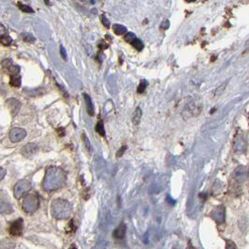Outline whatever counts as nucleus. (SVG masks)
<instances>
[{
    "instance_id": "obj_1",
    "label": "nucleus",
    "mask_w": 249,
    "mask_h": 249,
    "mask_svg": "<svg viewBox=\"0 0 249 249\" xmlns=\"http://www.w3.org/2000/svg\"><path fill=\"white\" fill-rule=\"evenodd\" d=\"M67 182L66 172L58 167H49L45 171L43 188L50 192L56 191L65 185Z\"/></svg>"
},
{
    "instance_id": "obj_2",
    "label": "nucleus",
    "mask_w": 249,
    "mask_h": 249,
    "mask_svg": "<svg viewBox=\"0 0 249 249\" xmlns=\"http://www.w3.org/2000/svg\"><path fill=\"white\" fill-rule=\"evenodd\" d=\"M52 216L56 219H68L72 212V207L67 200L56 198L51 204Z\"/></svg>"
},
{
    "instance_id": "obj_3",
    "label": "nucleus",
    "mask_w": 249,
    "mask_h": 249,
    "mask_svg": "<svg viewBox=\"0 0 249 249\" xmlns=\"http://www.w3.org/2000/svg\"><path fill=\"white\" fill-rule=\"evenodd\" d=\"M21 205L24 212L26 214H33L39 207V200L35 194H26L23 197Z\"/></svg>"
},
{
    "instance_id": "obj_4",
    "label": "nucleus",
    "mask_w": 249,
    "mask_h": 249,
    "mask_svg": "<svg viewBox=\"0 0 249 249\" xmlns=\"http://www.w3.org/2000/svg\"><path fill=\"white\" fill-rule=\"evenodd\" d=\"M31 189V184L27 180H20L14 186L13 194L16 198H21L24 195L28 193V191Z\"/></svg>"
},
{
    "instance_id": "obj_5",
    "label": "nucleus",
    "mask_w": 249,
    "mask_h": 249,
    "mask_svg": "<svg viewBox=\"0 0 249 249\" xmlns=\"http://www.w3.org/2000/svg\"><path fill=\"white\" fill-rule=\"evenodd\" d=\"M26 135H27V133L24 128L14 127L10 131L9 138L12 142H20L26 137Z\"/></svg>"
},
{
    "instance_id": "obj_6",
    "label": "nucleus",
    "mask_w": 249,
    "mask_h": 249,
    "mask_svg": "<svg viewBox=\"0 0 249 249\" xmlns=\"http://www.w3.org/2000/svg\"><path fill=\"white\" fill-rule=\"evenodd\" d=\"M23 230H24V219L22 218H18L17 220L12 222L9 229L10 233L13 236H20L23 233Z\"/></svg>"
},
{
    "instance_id": "obj_7",
    "label": "nucleus",
    "mask_w": 249,
    "mask_h": 249,
    "mask_svg": "<svg viewBox=\"0 0 249 249\" xmlns=\"http://www.w3.org/2000/svg\"><path fill=\"white\" fill-rule=\"evenodd\" d=\"M6 104H7V106H8V108H9V110H10V112H11L12 116L17 115V113L20 111V108L22 106L21 102L16 98H9L7 100V102H6Z\"/></svg>"
},
{
    "instance_id": "obj_8",
    "label": "nucleus",
    "mask_w": 249,
    "mask_h": 249,
    "mask_svg": "<svg viewBox=\"0 0 249 249\" xmlns=\"http://www.w3.org/2000/svg\"><path fill=\"white\" fill-rule=\"evenodd\" d=\"M38 150V147L35 143H27L22 148V155L25 158H30Z\"/></svg>"
},
{
    "instance_id": "obj_9",
    "label": "nucleus",
    "mask_w": 249,
    "mask_h": 249,
    "mask_svg": "<svg viewBox=\"0 0 249 249\" xmlns=\"http://www.w3.org/2000/svg\"><path fill=\"white\" fill-rule=\"evenodd\" d=\"M212 216L217 223H223L225 220V208L223 206H217L212 212Z\"/></svg>"
},
{
    "instance_id": "obj_10",
    "label": "nucleus",
    "mask_w": 249,
    "mask_h": 249,
    "mask_svg": "<svg viewBox=\"0 0 249 249\" xmlns=\"http://www.w3.org/2000/svg\"><path fill=\"white\" fill-rule=\"evenodd\" d=\"M246 147H247V144H246L245 140L242 136H237L233 143L234 150L237 152H244L246 150Z\"/></svg>"
},
{
    "instance_id": "obj_11",
    "label": "nucleus",
    "mask_w": 249,
    "mask_h": 249,
    "mask_svg": "<svg viewBox=\"0 0 249 249\" xmlns=\"http://www.w3.org/2000/svg\"><path fill=\"white\" fill-rule=\"evenodd\" d=\"M83 98H84V101H85V104H86V110H87V113L90 116H93L94 113H95V108H94V104H93V101L91 99V96L84 93L83 94Z\"/></svg>"
},
{
    "instance_id": "obj_12",
    "label": "nucleus",
    "mask_w": 249,
    "mask_h": 249,
    "mask_svg": "<svg viewBox=\"0 0 249 249\" xmlns=\"http://www.w3.org/2000/svg\"><path fill=\"white\" fill-rule=\"evenodd\" d=\"M126 233H127V226L123 223V224H120L113 231V236L116 238V239H124L125 236H126Z\"/></svg>"
},
{
    "instance_id": "obj_13",
    "label": "nucleus",
    "mask_w": 249,
    "mask_h": 249,
    "mask_svg": "<svg viewBox=\"0 0 249 249\" xmlns=\"http://www.w3.org/2000/svg\"><path fill=\"white\" fill-rule=\"evenodd\" d=\"M246 176H247V171L244 167H238V169L234 172V178L239 182L243 181L246 178Z\"/></svg>"
},
{
    "instance_id": "obj_14",
    "label": "nucleus",
    "mask_w": 249,
    "mask_h": 249,
    "mask_svg": "<svg viewBox=\"0 0 249 249\" xmlns=\"http://www.w3.org/2000/svg\"><path fill=\"white\" fill-rule=\"evenodd\" d=\"M113 32L117 35V36H121V35H124L125 33L127 32V29L126 26L122 25V24H113Z\"/></svg>"
},
{
    "instance_id": "obj_15",
    "label": "nucleus",
    "mask_w": 249,
    "mask_h": 249,
    "mask_svg": "<svg viewBox=\"0 0 249 249\" xmlns=\"http://www.w3.org/2000/svg\"><path fill=\"white\" fill-rule=\"evenodd\" d=\"M141 116H142V111L140 107H138L133 114V117H132V123L134 125H139L140 122V119H141Z\"/></svg>"
},
{
    "instance_id": "obj_16",
    "label": "nucleus",
    "mask_w": 249,
    "mask_h": 249,
    "mask_svg": "<svg viewBox=\"0 0 249 249\" xmlns=\"http://www.w3.org/2000/svg\"><path fill=\"white\" fill-rule=\"evenodd\" d=\"M22 83V79L21 76L19 74H15V75H11V81H10V84L13 87H20Z\"/></svg>"
},
{
    "instance_id": "obj_17",
    "label": "nucleus",
    "mask_w": 249,
    "mask_h": 249,
    "mask_svg": "<svg viewBox=\"0 0 249 249\" xmlns=\"http://www.w3.org/2000/svg\"><path fill=\"white\" fill-rule=\"evenodd\" d=\"M96 131L100 135L101 137H105L106 136V132H105V128H104V124L103 121H98L96 126Z\"/></svg>"
},
{
    "instance_id": "obj_18",
    "label": "nucleus",
    "mask_w": 249,
    "mask_h": 249,
    "mask_svg": "<svg viewBox=\"0 0 249 249\" xmlns=\"http://www.w3.org/2000/svg\"><path fill=\"white\" fill-rule=\"evenodd\" d=\"M82 142H83L85 148L87 149V151L91 154L92 153V145H91V142H90V140H89V139H88V137L86 136L85 133H82Z\"/></svg>"
},
{
    "instance_id": "obj_19",
    "label": "nucleus",
    "mask_w": 249,
    "mask_h": 249,
    "mask_svg": "<svg viewBox=\"0 0 249 249\" xmlns=\"http://www.w3.org/2000/svg\"><path fill=\"white\" fill-rule=\"evenodd\" d=\"M132 45H133V47L137 50V51H139V52L142 51L143 48H144V44H143V42H142L140 39H139V38H136V39L132 42Z\"/></svg>"
},
{
    "instance_id": "obj_20",
    "label": "nucleus",
    "mask_w": 249,
    "mask_h": 249,
    "mask_svg": "<svg viewBox=\"0 0 249 249\" xmlns=\"http://www.w3.org/2000/svg\"><path fill=\"white\" fill-rule=\"evenodd\" d=\"M0 41H1L2 45L4 46H10L12 42V38L9 36V35H2L1 38H0Z\"/></svg>"
},
{
    "instance_id": "obj_21",
    "label": "nucleus",
    "mask_w": 249,
    "mask_h": 249,
    "mask_svg": "<svg viewBox=\"0 0 249 249\" xmlns=\"http://www.w3.org/2000/svg\"><path fill=\"white\" fill-rule=\"evenodd\" d=\"M17 5H18L20 11H22L23 12H26V13H33L34 12L33 9L30 6H27V5L22 4V3H18Z\"/></svg>"
},
{
    "instance_id": "obj_22",
    "label": "nucleus",
    "mask_w": 249,
    "mask_h": 249,
    "mask_svg": "<svg viewBox=\"0 0 249 249\" xmlns=\"http://www.w3.org/2000/svg\"><path fill=\"white\" fill-rule=\"evenodd\" d=\"M22 38L25 41V42H28V43H33L35 42V38L31 35V34H28V33H23L21 35Z\"/></svg>"
},
{
    "instance_id": "obj_23",
    "label": "nucleus",
    "mask_w": 249,
    "mask_h": 249,
    "mask_svg": "<svg viewBox=\"0 0 249 249\" xmlns=\"http://www.w3.org/2000/svg\"><path fill=\"white\" fill-rule=\"evenodd\" d=\"M136 38H137L136 35H135L134 33H132V32H127V33L125 35V40H126L127 43H131V44H132V42H133Z\"/></svg>"
},
{
    "instance_id": "obj_24",
    "label": "nucleus",
    "mask_w": 249,
    "mask_h": 249,
    "mask_svg": "<svg viewBox=\"0 0 249 249\" xmlns=\"http://www.w3.org/2000/svg\"><path fill=\"white\" fill-rule=\"evenodd\" d=\"M147 85H148V82H147V81H145V80H142V81L140 82L139 86H138L137 92H138L139 94H142V93L145 91V89H146Z\"/></svg>"
},
{
    "instance_id": "obj_25",
    "label": "nucleus",
    "mask_w": 249,
    "mask_h": 249,
    "mask_svg": "<svg viewBox=\"0 0 249 249\" xmlns=\"http://www.w3.org/2000/svg\"><path fill=\"white\" fill-rule=\"evenodd\" d=\"M101 22H102V24H103L106 28H110V26H111V23H110V21L107 19V17H106L104 14L101 15Z\"/></svg>"
},
{
    "instance_id": "obj_26",
    "label": "nucleus",
    "mask_w": 249,
    "mask_h": 249,
    "mask_svg": "<svg viewBox=\"0 0 249 249\" xmlns=\"http://www.w3.org/2000/svg\"><path fill=\"white\" fill-rule=\"evenodd\" d=\"M169 27H170V21L169 20H165L161 23V25H160L161 30H167Z\"/></svg>"
},
{
    "instance_id": "obj_27",
    "label": "nucleus",
    "mask_w": 249,
    "mask_h": 249,
    "mask_svg": "<svg viewBox=\"0 0 249 249\" xmlns=\"http://www.w3.org/2000/svg\"><path fill=\"white\" fill-rule=\"evenodd\" d=\"M127 149V147L126 146V145H124V146H122V148L120 149V150L117 152V154H116V158H121L123 155H124V153L126 152V150Z\"/></svg>"
},
{
    "instance_id": "obj_28",
    "label": "nucleus",
    "mask_w": 249,
    "mask_h": 249,
    "mask_svg": "<svg viewBox=\"0 0 249 249\" xmlns=\"http://www.w3.org/2000/svg\"><path fill=\"white\" fill-rule=\"evenodd\" d=\"M60 55L64 60H67V52H66V49L64 48L63 45H60Z\"/></svg>"
},
{
    "instance_id": "obj_29",
    "label": "nucleus",
    "mask_w": 249,
    "mask_h": 249,
    "mask_svg": "<svg viewBox=\"0 0 249 249\" xmlns=\"http://www.w3.org/2000/svg\"><path fill=\"white\" fill-rule=\"evenodd\" d=\"M0 171H1V173H0V180H3L4 179V177H5V175H6V173H7V171H6V169H4V168H1L0 169Z\"/></svg>"
},
{
    "instance_id": "obj_30",
    "label": "nucleus",
    "mask_w": 249,
    "mask_h": 249,
    "mask_svg": "<svg viewBox=\"0 0 249 249\" xmlns=\"http://www.w3.org/2000/svg\"><path fill=\"white\" fill-rule=\"evenodd\" d=\"M108 46H109V45H108V44H106V43H105V44H104V43H100V44L98 45V47L100 48V49H102V50H103V49H107V48H108Z\"/></svg>"
},
{
    "instance_id": "obj_31",
    "label": "nucleus",
    "mask_w": 249,
    "mask_h": 249,
    "mask_svg": "<svg viewBox=\"0 0 249 249\" xmlns=\"http://www.w3.org/2000/svg\"><path fill=\"white\" fill-rule=\"evenodd\" d=\"M44 2H45L47 5H50V0H44Z\"/></svg>"
},
{
    "instance_id": "obj_32",
    "label": "nucleus",
    "mask_w": 249,
    "mask_h": 249,
    "mask_svg": "<svg viewBox=\"0 0 249 249\" xmlns=\"http://www.w3.org/2000/svg\"><path fill=\"white\" fill-rule=\"evenodd\" d=\"M185 1H186V2H194V1H196V0H185Z\"/></svg>"
}]
</instances>
